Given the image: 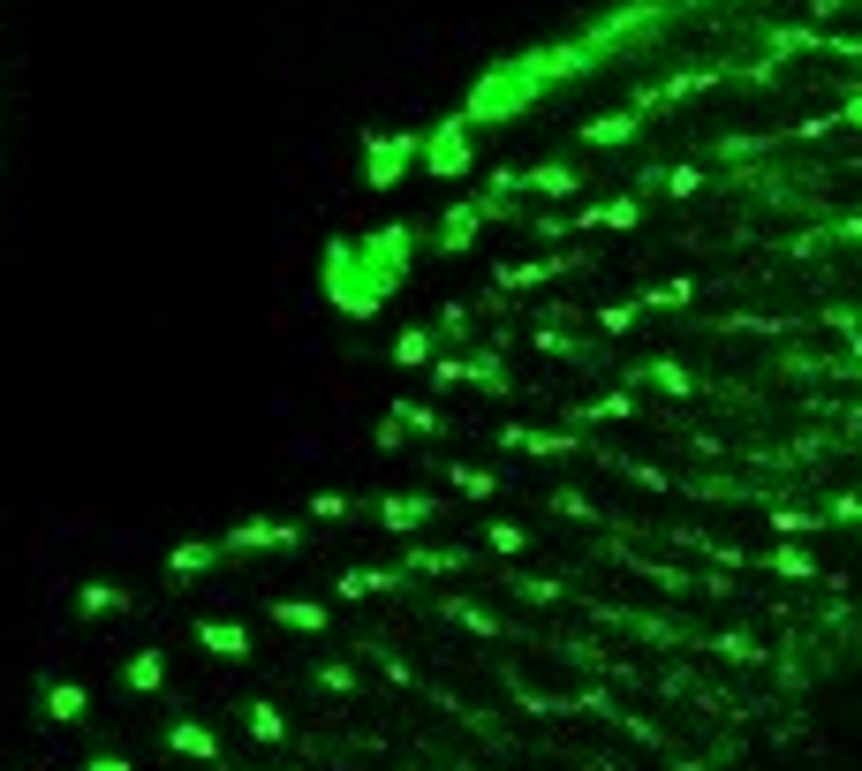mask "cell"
<instances>
[{
	"mask_svg": "<svg viewBox=\"0 0 862 771\" xmlns=\"http://www.w3.org/2000/svg\"><path fill=\"white\" fill-rule=\"evenodd\" d=\"M590 257L583 250H560V257H530V265H515V257H507V265H492V280H500V295H522V288H545V280H560V273H583Z\"/></svg>",
	"mask_w": 862,
	"mask_h": 771,
	"instance_id": "obj_1",
	"label": "cell"
},
{
	"mask_svg": "<svg viewBox=\"0 0 862 771\" xmlns=\"http://www.w3.org/2000/svg\"><path fill=\"white\" fill-rule=\"evenodd\" d=\"M227 545H235V552H265V545H273V552H295V545H303V530H295V522H235V530H227Z\"/></svg>",
	"mask_w": 862,
	"mask_h": 771,
	"instance_id": "obj_2",
	"label": "cell"
},
{
	"mask_svg": "<svg viewBox=\"0 0 862 771\" xmlns=\"http://www.w3.org/2000/svg\"><path fill=\"white\" fill-rule=\"evenodd\" d=\"M500 446H522V454H537V462H560V454H575V431H530V424H507Z\"/></svg>",
	"mask_w": 862,
	"mask_h": 771,
	"instance_id": "obj_3",
	"label": "cell"
},
{
	"mask_svg": "<svg viewBox=\"0 0 862 771\" xmlns=\"http://www.w3.org/2000/svg\"><path fill=\"white\" fill-rule=\"evenodd\" d=\"M431 514H439V507H431V499H416V492H394V499H379V522H386L394 537H416V530L431 522Z\"/></svg>",
	"mask_w": 862,
	"mask_h": 771,
	"instance_id": "obj_4",
	"label": "cell"
},
{
	"mask_svg": "<svg viewBox=\"0 0 862 771\" xmlns=\"http://www.w3.org/2000/svg\"><path fill=\"white\" fill-rule=\"evenodd\" d=\"M401 583H409L401 567H348V575H333L341 598H379V590H401Z\"/></svg>",
	"mask_w": 862,
	"mask_h": 771,
	"instance_id": "obj_5",
	"label": "cell"
},
{
	"mask_svg": "<svg viewBox=\"0 0 862 771\" xmlns=\"http://www.w3.org/2000/svg\"><path fill=\"white\" fill-rule=\"evenodd\" d=\"M462 167H469V129L447 121V129L431 137V174H462Z\"/></svg>",
	"mask_w": 862,
	"mask_h": 771,
	"instance_id": "obj_6",
	"label": "cell"
},
{
	"mask_svg": "<svg viewBox=\"0 0 862 771\" xmlns=\"http://www.w3.org/2000/svg\"><path fill=\"white\" fill-rule=\"evenodd\" d=\"M167 749H174V756H190V764H212V756H220V741H212V734H205L197 719H174Z\"/></svg>",
	"mask_w": 862,
	"mask_h": 771,
	"instance_id": "obj_7",
	"label": "cell"
},
{
	"mask_svg": "<svg viewBox=\"0 0 862 771\" xmlns=\"http://www.w3.org/2000/svg\"><path fill=\"white\" fill-rule=\"evenodd\" d=\"M197 643H205L212 658H242V651H250V628H235V620H205Z\"/></svg>",
	"mask_w": 862,
	"mask_h": 771,
	"instance_id": "obj_8",
	"label": "cell"
},
{
	"mask_svg": "<svg viewBox=\"0 0 862 771\" xmlns=\"http://www.w3.org/2000/svg\"><path fill=\"white\" fill-rule=\"evenodd\" d=\"M273 620H280V628H303V635L333 628V613H326V605H311V598H280V605H273Z\"/></svg>",
	"mask_w": 862,
	"mask_h": 771,
	"instance_id": "obj_9",
	"label": "cell"
},
{
	"mask_svg": "<svg viewBox=\"0 0 862 771\" xmlns=\"http://www.w3.org/2000/svg\"><path fill=\"white\" fill-rule=\"evenodd\" d=\"M628 386H658V394H696V378L681 371V363H643Z\"/></svg>",
	"mask_w": 862,
	"mask_h": 771,
	"instance_id": "obj_10",
	"label": "cell"
},
{
	"mask_svg": "<svg viewBox=\"0 0 862 771\" xmlns=\"http://www.w3.org/2000/svg\"><path fill=\"white\" fill-rule=\"evenodd\" d=\"M764 567H772V575H787V583H810V575H817V560H810V552H794V537L764 552Z\"/></svg>",
	"mask_w": 862,
	"mask_h": 771,
	"instance_id": "obj_11",
	"label": "cell"
},
{
	"mask_svg": "<svg viewBox=\"0 0 862 771\" xmlns=\"http://www.w3.org/2000/svg\"><path fill=\"white\" fill-rule=\"evenodd\" d=\"M462 567V552H439V545H409V560H401V575H454Z\"/></svg>",
	"mask_w": 862,
	"mask_h": 771,
	"instance_id": "obj_12",
	"label": "cell"
},
{
	"mask_svg": "<svg viewBox=\"0 0 862 771\" xmlns=\"http://www.w3.org/2000/svg\"><path fill=\"white\" fill-rule=\"evenodd\" d=\"M439 620H454V628H469V635H500V620L477 613L469 598H447V605H439Z\"/></svg>",
	"mask_w": 862,
	"mask_h": 771,
	"instance_id": "obj_13",
	"label": "cell"
},
{
	"mask_svg": "<svg viewBox=\"0 0 862 771\" xmlns=\"http://www.w3.org/2000/svg\"><path fill=\"white\" fill-rule=\"evenodd\" d=\"M129 688L159 696V688H167V658H159V651H137V658H129Z\"/></svg>",
	"mask_w": 862,
	"mask_h": 771,
	"instance_id": "obj_14",
	"label": "cell"
},
{
	"mask_svg": "<svg viewBox=\"0 0 862 771\" xmlns=\"http://www.w3.org/2000/svg\"><path fill=\"white\" fill-rule=\"evenodd\" d=\"M477 220H484L477 205H454L447 227H439V242H447V250H469V242H477Z\"/></svg>",
	"mask_w": 862,
	"mask_h": 771,
	"instance_id": "obj_15",
	"label": "cell"
},
{
	"mask_svg": "<svg viewBox=\"0 0 862 771\" xmlns=\"http://www.w3.org/2000/svg\"><path fill=\"white\" fill-rule=\"evenodd\" d=\"M825 530V514H802V507H772V537H810Z\"/></svg>",
	"mask_w": 862,
	"mask_h": 771,
	"instance_id": "obj_16",
	"label": "cell"
},
{
	"mask_svg": "<svg viewBox=\"0 0 862 771\" xmlns=\"http://www.w3.org/2000/svg\"><path fill=\"white\" fill-rule=\"evenodd\" d=\"M250 741H265V749H280V741H288V719H280L273 703H258V711H250Z\"/></svg>",
	"mask_w": 862,
	"mask_h": 771,
	"instance_id": "obj_17",
	"label": "cell"
},
{
	"mask_svg": "<svg viewBox=\"0 0 862 771\" xmlns=\"http://www.w3.org/2000/svg\"><path fill=\"white\" fill-rule=\"evenodd\" d=\"M454 492H462V499H492V492H500V477H492V469H469V462H454Z\"/></svg>",
	"mask_w": 862,
	"mask_h": 771,
	"instance_id": "obj_18",
	"label": "cell"
},
{
	"mask_svg": "<svg viewBox=\"0 0 862 771\" xmlns=\"http://www.w3.org/2000/svg\"><path fill=\"white\" fill-rule=\"evenodd\" d=\"M552 514H560V522H598V499H583L568 484V492H552Z\"/></svg>",
	"mask_w": 862,
	"mask_h": 771,
	"instance_id": "obj_19",
	"label": "cell"
},
{
	"mask_svg": "<svg viewBox=\"0 0 862 771\" xmlns=\"http://www.w3.org/2000/svg\"><path fill=\"white\" fill-rule=\"evenodd\" d=\"M394 363H401V371H424V363H431V333H401V341H394Z\"/></svg>",
	"mask_w": 862,
	"mask_h": 771,
	"instance_id": "obj_20",
	"label": "cell"
},
{
	"mask_svg": "<svg viewBox=\"0 0 862 771\" xmlns=\"http://www.w3.org/2000/svg\"><path fill=\"white\" fill-rule=\"evenodd\" d=\"M46 711H53L61 726H69V719H84V688H76V681H61V688L46 696Z\"/></svg>",
	"mask_w": 862,
	"mask_h": 771,
	"instance_id": "obj_21",
	"label": "cell"
},
{
	"mask_svg": "<svg viewBox=\"0 0 862 771\" xmlns=\"http://www.w3.org/2000/svg\"><path fill=\"white\" fill-rule=\"evenodd\" d=\"M621 137H636V114H613V121H590L583 129V144H621Z\"/></svg>",
	"mask_w": 862,
	"mask_h": 771,
	"instance_id": "obj_22",
	"label": "cell"
},
{
	"mask_svg": "<svg viewBox=\"0 0 862 771\" xmlns=\"http://www.w3.org/2000/svg\"><path fill=\"white\" fill-rule=\"evenodd\" d=\"M431 386H477V356H447V363H431Z\"/></svg>",
	"mask_w": 862,
	"mask_h": 771,
	"instance_id": "obj_23",
	"label": "cell"
},
{
	"mask_svg": "<svg viewBox=\"0 0 862 771\" xmlns=\"http://www.w3.org/2000/svg\"><path fill=\"white\" fill-rule=\"evenodd\" d=\"M711 651H719V658H742V666H764V643H749V635H711Z\"/></svg>",
	"mask_w": 862,
	"mask_h": 771,
	"instance_id": "obj_24",
	"label": "cell"
},
{
	"mask_svg": "<svg viewBox=\"0 0 862 771\" xmlns=\"http://www.w3.org/2000/svg\"><path fill=\"white\" fill-rule=\"evenodd\" d=\"M174 575H182V583H190V575H205V567H212V545H174Z\"/></svg>",
	"mask_w": 862,
	"mask_h": 771,
	"instance_id": "obj_25",
	"label": "cell"
},
{
	"mask_svg": "<svg viewBox=\"0 0 862 771\" xmlns=\"http://www.w3.org/2000/svg\"><path fill=\"white\" fill-rule=\"evenodd\" d=\"M621 477H628V484H643V492H673V477H666L658 462H621Z\"/></svg>",
	"mask_w": 862,
	"mask_h": 771,
	"instance_id": "obj_26",
	"label": "cell"
},
{
	"mask_svg": "<svg viewBox=\"0 0 862 771\" xmlns=\"http://www.w3.org/2000/svg\"><path fill=\"white\" fill-rule=\"evenodd\" d=\"M484 545L500 552V560H515V552H522V545H530V537H522V530H515V522H492V530H484Z\"/></svg>",
	"mask_w": 862,
	"mask_h": 771,
	"instance_id": "obj_27",
	"label": "cell"
},
{
	"mask_svg": "<svg viewBox=\"0 0 862 771\" xmlns=\"http://www.w3.org/2000/svg\"><path fill=\"white\" fill-rule=\"evenodd\" d=\"M689 295H696V280H658L643 303H651V310H673V303H689Z\"/></svg>",
	"mask_w": 862,
	"mask_h": 771,
	"instance_id": "obj_28",
	"label": "cell"
},
{
	"mask_svg": "<svg viewBox=\"0 0 862 771\" xmlns=\"http://www.w3.org/2000/svg\"><path fill=\"white\" fill-rule=\"evenodd\" d=\"M530 189H545V197H568L575 174H568V167H537V174H530Z\"/></svg>",
	"mask_w": 862,
	"mask_h": 771,
	"instance_id": "obj_29",
	"label": "cell"
},
{
	"mask_svg": "<svg viewBox=\"0 0 862 771\" xmlns=\"http://www.w3.org/2000/svg\"><path fill=\"white\" fill-rule=\"evenodd\" d=\"M583 416H605V424H613V416H636V394H598Z\"/></svg>",
	"mask_w": 862,
	"mask_h": 771,
	"instance_id": "obj_30",
	"label": "cell"
},
{
	"mask_svg": "<svg viewBox=\"0 0 862 771\" xmlns=\"http://www.w3.org/2000/svg\"><path fill=\"white\" fill-rule=\"evenodd\" d=\"M590 326H598V333H628V326H636V310H628V303H605Z\"/></svg>",
	"mask_w": 862,
	"mask_h": 771,
	"instance_id": "obj_31",
	"label": "cell"
},
{
	"mask_svg": "<svg viewBox=\"0 0 862 771\" xmlns=\"http://www.w3.org/2000/svg\"><path fill=\"white\" fill-rule=\"evenodd\" d=\"M114 605H129L114 583H91V590H84V613H114Z\"/></svg>",
	"mask_w": 862,
	"mask_h": 771,
	"instance_id": "obj_32",
	"label": "cell"
},
{
	"mask_svg": "<svg viewBox=\"0 0 862 771\" xmlns=\"http://www.w3.org/2000/svg\"><path fill=\"white\" fill-rule=\"evenodd\" d=\"M311 514H318V522H341L348 499H341V492H318V499H311Z\"/></svg>",
	"mask_w": 862,
	"mask_h": 771,
	"instance_id": "obj_33",
	"label": "cell"
},
{
	"mask_svg": "<svg viewBox=\"0 0 862 771\" xmlns=\"http://www.w3.org/2000/svg\"><path fill=\"white\" fill-rule=\"evenodd\" d=\"M318 688H333V696H348V688H356V673H348V666H318Z\"/></svg>",
	"mask_w": 862,
	"mask_h": 771,
	"instance_id": "obj_34",
	"label": "cell"
},
{
	"mask_svg": "<svg viewBox=\"0 0 862 771\" xmlns=\"http://www.w3.org/2000/svg\"><path fill=\"white\" fill-rule=\"evenodd\" d=\"M439 326H447L454 341H462V333H469V303H447V310H439Z\"/></svg>",
	"mask_w": 862,
	"mask_h": 771,
	"instance_id": "obj_35",
	"label": "cell"
},
{
	"mask_svg": "<svg viewBox=\"0 0 862 771\" xmlns=\"http://www.w3.org/2000/svg\"><path fill=\"white\" fill-rule=\"evenodd\" d=\"M91 771H129V764H121V756H99V764H91Z\"/></svg>",
	"mask_w": 862,
	"mask_h": 771,
	"instance_id": "obj_36",
	"label": "cell"
},
{
	"mask_svg": "<svg viewBox=\"0 0 862 771\" xmlns=\"http://www.w3.org/2000/svg\"><path fill=\"white\" fill-rule=\"evenodd\" d=\"M855 522H862V514H855Z\"/></svg>",
	"mask_w": 862,
	"mask_h": 771,
	"instance_id": "obj_37",
	"label": "cell"
}]
</instances>
